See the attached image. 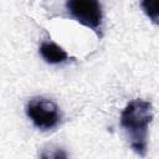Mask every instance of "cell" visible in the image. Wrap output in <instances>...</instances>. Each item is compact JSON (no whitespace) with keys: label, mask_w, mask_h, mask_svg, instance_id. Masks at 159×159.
Returning <instances> with one entry per match:
<instances>
[{"label":"cell","mask_w":159,"mask_h":159,"mask_svg":"<svg viewBox=\"0 0 159 159\" xmlns=\"http://www.w3.org/2000/svg\"><path fill=\"white\" fill-rule=\"evenodd\" d=\"M153 106L142 98L130 101L120 113V125L125 130L133 152L145 157L148 148V127L153 120Z\"/></svg>","instance_id":"6da1fadb"},{"label":"cell","mask_w":159,"mask_h":159,"mask_svg":"<svg viewBox=\"0 0 159 159\" xmlns=\"http://www.w3.org/2000/svg\"><path fill=\"white\" fill-rule=\"evenodd\" d=\"M26 114L32 124L40 130H51L61 122V112L58 106L42 96L32 97L26 104Z\"/></svg>","instance_id":"7a4b0ae2"},{"label":"cell","mask_w":159,"mask_h":159,"mask_svg":"<svg viewBox=\"0 0 159 159\" xmlns=\"http://www.w3.org/2000/svg\"><path fill=\"white\" fill-rule=\"evenodd\" d=\"M66 9L77 22L102 37L103 12L99 0H66Z\"/></svg>","instance_id":"3957f363"},{"label":"cell","mask_w":159,"mask_h":159,"mask_svg":"<svg viewBox=\"0 0 159 159\" xmlns=\"http://www.w3.org/2000/svg\"><path fill=\"white\" fill-rule=\"evenodd\" d=\"M39 52L41 57L50 65L63 63L68 60V53L61 46H58L52 41H43L40 45Z\"/></svg>","instance_id":"277c9868"},{"label":"cell","mask_w":159,"mask_h":159,"mask_svg":"<svg viewBox=\"0 0 159 159\" xmlns=\"http://www.w3.org/2000/svg\"><path fill=\"white\" fill-rule=\"evenodd\" d=\"M140 6L148 19L159 25V0H140Z\"/></svg>","instance_id":"5b68a950"}]
</instances>
